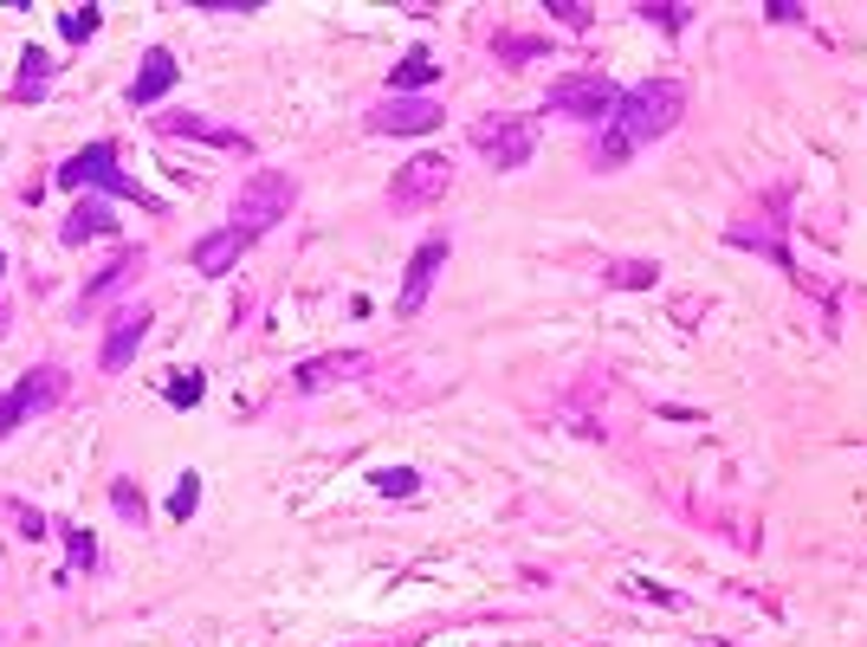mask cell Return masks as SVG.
Wrapping results in <instances>:
<instances>
[{
  "label": "cell",
  "instance_id": "cell-23",
  "mask_svg": "<svg viewBox=\"0 0 867 647\" xmlns=\"http://www.w3.org/2000/svg\"><path fill=\"white\" fill-rule=\"evenodd\" d=\"M162 396L175 401V408H194V401H201V376H194V369H182V376H169V382H162Z\"/></svg>",
  "mask_w": 867,
  "mask_h": 647
},
{
  "label": "cell",
  "instance_id": "cell-19",
  "mask_svg": "<svg viewBox=\"0 0 867 647\" xmlns=\"http://www.w3.org/2000/svg\"><path fill=\"white\" fill-rule=\"evenodd\" d=\"M137 266H143V252H124V266H110V272H97L92 285H85V304H97V299H110V292H117V285H124V279H130V272H137Z\"/></svg>",
  "mask_w": 867,
  "mask_h": 647
},
{
  "label": "cell",
  "instance_id": "cell-18",
  "mask_svg": "<svg viewBox=\"0 0 867 647\" xmlns=\"http://www.w3.org/2000/svg\"><path fill=\"white\" fill-rule=\"evenodd\" d=\"M370 486H376L383 498H415L421 493V473H415V466H376Z\"/></svg>",
  "mask_w": 867,
  "mask_h": 647
},
{
  "label": "cell",
  "instance_id": "cell-13",
  "mask_svg": "<svg viewBox=\"0 0 867 647\" xmlns=\"http://www.w3.org/2000/svg\"><path fill=\"white\" fill-rule=\"evenodd\" d=\"M104 234H117V214H110L104 195H85L65 214V247H85V240H104Z\"/></svg>",
  "mask_w": 867,
  "mask_h": 647
},
{
  "label": "cell",
  "instance_id": "cell-1",
  "mask_svg": "<svg viewBox=\"0 0 867 647\" xmlns=\"http://www.w3.org/2000/svg\"><path fill=\"white\" fill-rule=\"evenodd\" d=\"M679 117H686V85H679V78H641L634 91H622L616 117H609L602 137H596V169H616V162H628L634 150L661 143L667 130H679Z\"/></svg>",
  "mask_w": 867,
  "mask_h": 647
},
{
  "label": "cell",
  "instance_id": "cell-3",
  "mask_svg": "<svg viewBox=\"0 0 867 647\" xmlns=\"http://www.w3.org/2000/svg\"><path fill=\"white\" fill-rule=\"evenodd\" d=\"M291 195H298V188H291V175H272V169H266V175H253V182L240 188L234 214H227V227H234V234H246V240H259L266 227H279V214L291 207Z\"/></svg>",
  "mask_w": 867,
  "mask_h": 647
},
{
  "label": "cell",
  "instance_id": "cell-8",
  "mask_svg": "<svg viewBox=\"0 0 867 647\" xmlns=\"http://www.w3.org/2000/svg\"><path fill=\"white\" fill-rule=\"evenodd\" d=\"M440 123H447L440 98H388L370 110V130H376V137H421V130H440Z\"/></svg>",
  "mask_w": 867,
  "mask_h": 647
},
{
  "label": "cell",
  "instance_id": "cell-9",
  "mask_svg": "<svg viewBox=\"0 0 867 647\" xmlns=\"http://www.w3.org/2000/svg\"><path fill=\"white\" fill-rule=\"evenodd\" d=\"M440 266H447V240L434 234V240H421V247H415L408 272H402V292H395V311H402V317H415V311L428 304L434 279H440Z\"/></svg>",
  "mask_w": 867,
  "mask_h": 647
},
{
  "label": "cell",
  "instance_id": "cell-7",
  "mask_svg": "<svg viewBox=\"0 0 867 647\" xmlns=\"http://www.w3.org/2000/svg\"><path fill=\"white\" fill-rule=\"evenodd\" d=\"M616 104H622V91H616L609 78H570V85L550 91V110L577 117V123H589V130H602V123L616 117Z\"/></svg>",
  "mask_w": 867,
  "mask_h": 647
},
{
  "label": "cell",
  "instance_id": "cell-11",
  "mask_svg": "<svg viewBox=\"0 0 867 647\" xmlns=\"http://www.w3.org/2000/svg\"><path fill=\"white\" fill-rule=\"evenodd\" d=\"M246 247H253L246 234H234V227H214V234H201V240H194V272H201V279H221V272H234V266H240Z\"/></svg>",
  "mask_w": 867,
  "mask_h": 647
},
{
  "label": "cell",
  "instance_id": "cell-2",
  "mask_svg": "<svg viewBox=\"0 0 867 647\" xmlns=\"http://www.w3.org/2000/svg\"><path fill=\"white\" fill-rule=\"evenodd\" d=\"M58 188H78V195H124V201H137V207H162V201L143 195V188L117 169V143H110V137L92 143V150H78V155H65V162H58Z\"/></svg>",
  "mask_w": 867,
  "mask_h": 647
},
{
  "label": "cell",
  "instance_id": "cell-20",
  "mask_svg": "<svg viewBox=\"0 0 867 647\" xmlns=\"http://www.w3.org/2000/svg\"><path fill=\"white\" fill-rule=\"evenodd\" d=\"M661 279V266L654 259H622V266H609V285H622V292H634V285H654Z\"/></svg>",
  "mask_w": 867,
  "mask_h": 647
},
{
  "label": "cell",
  "instance_id": "cell-29",
  "mask_svg": "<svg viewBox=\"0 0 867 647\" xmlns=\"http://www.w3.org/2000/svg\"><path fill=\"white\" fill-rule=\"evenodd\" d=\"M0 279H7V252H0Z\"/></svg>",
  "mask_w": 867,
  "mask_h": 647
},
{
  "label": "cell",
  "instance_id": "cell-25",
  "mask_svg": "<svg viewBox=\"0 0 867 647\" xmlns=\"http://www.w3.org/2000/svg\"><path fill=\"white\" fill-rule=\"evenodd\" d=\"M544 13H550V20H564V26H570V33H582V26H589V20H596V13H589V7H570V0H550V7H544Z\"/></svg>",
  "mask_w": 867,
  "mask_h": 647
},
{
  "label": "cell",
  "instance_id": "cell-4",
  "mask_svg": "<svg viewBox=\"0 0 867 647\" xmlns=\"http://www.w3.org/2000/svg\"><path fill=\"white\" fill-rule=\"evenodd\" d=\"M447 182H453V162H447L440 150L415 155V162L395 169V182H388V207H395V214H421V207H434V201L447 195Z\"/></svg>",
  "mask_w": 867,
  "mask_h": 647
},
{
  "label": "cell",
  "instance_id": "cell-16",
  "mask_svg": "<svg viewBox=\"0 0 867 647\" xmlns=\"http://www.w3.org/2000/svg\"><path fill=\"white\" fill-rule=\"evenodd\" d=\"M46 85H52L46 52L26 46V52H20V78H13V98H20V104H40V98H46Z\"/></svg>",
  "mask_w": 867,
  "mask_h": 647
},
{
  "label": "cell",
  "instance_id": "cell-26",
  "mask_svg": "<svg viewBox=\"0 0 867 647\" xmlns=\"http://www.w3.org/2000/svg\"><path fill=\"white\" fill-rule=\"evenodd\" d=\"M641 20H661L667 33H679V26H686L693 13H686V7H654V0H647V7H641Z\"/></svg>",
  "mask_w": 867,
  "mask_h": 647
},
{
  "label": "cell",
  "instance_id": "cell-22",
  "mask_svg": "<svg viewBox=\"0 0 867 647\" xmlns=\"http://www.w3.org/2000/svg\"><path fill=\"white\" fill-rule=\"evenodd\" d=\"M194 498H201V473H182L175 479V493H169V518L182 525V518H194Z\"/></svg>",
  "mask_w": 867,
  "mask_h": 647
},
{
  "label": "cell",
  "instance_id": "cell-28",
  "mask_svg": "<svg viewBox=\"0 0 867 647\" xmlns=\"http://www.w3.org/2000/svg\"><path fill=\"white\" fill-rule=\"evenodd\" d=\"M634 596L661 602V608H679V596H674V590H661V583H634Z\"/></svg>",
  "mask_w": 867,
  "mask_h": 647
},
{
  "label": "cell",
  "instance_id": "cell-10",
  "mask_svg": "<svg viewBox=\"0 0 867 647\" xmlns=\"http://www.w3.org/2000/svg\"><path fill=\"white\" fill-rule=\"evenodd\" d=\"M370 369V356L363 349H343V356H311V363H298L291 369V389H324V382H350V376H363Z\"/></svg>",
  "mask_w": 867,
  "mask_h": 647
},
{
  "label": "cell",
  "instance_id": "cell-6",
  "mask_svg": "<svg viewBox=\"0 0 867 647\" xmlns=\"http://www.w3.org/2000/svg\"><path fill=\"white\" fill-rule=\"evenodd\" d=\"M58 389H65V376L52 369V363H40V369H26L13 389H0V441L20 428V421H33L40 408H52L58 401Z\"/></svg>",
  "mask_w": 867,
  "mask_h": 647
},
{
  "label": "cell",
  "instance_id": "cell-21",
  "mask_svg": "<svg viewBox=\"0 0 867 647\" xmlns=\"http://www.w3.org/2000/svg\"><path fill=\"white\" fill-rule=\"evenodd\" d=\"M97 20H104V13H97V7H78V13H72V7H65V13H58V33H65V40H72V46H85V40H92V33H97Z\"/></svg>",
  "mask_w": 867,
  "mask_h": 647
},
{
  "label": "cell",
  "instance_id": "cell-12",
  "mask_svg": "<svg viewBox=\"0 0 867 647\" xmlns=\"http://www.w3.org/2000/svg\"><path fill=\"white\" fill-rule=\"evenodd\" d=\"M175 78H182V72H175V52H169V46H149L143 65H137V78H130V98H137V104L169 98V91H175Z\"/></svg>",
  "mask_w": 867,
  "mask_h": 647
},
{
  "label": "cell",
  "instance_id": "cell-14",
  "mask_svg": "<svg viewBox=\"0 0 867 647\" xmlns=\"http://www.w3.org/2000/svg\"><path fill=\"white\" fill-rule=\"evenodd\" d=\"M143 331H149V304H137L130 317H117L110 337H104V369H124V363L143 349Z\"/></svg>",
  "mask_w": 867,
  "mask_h": 647
},
{
  "label": "cell",
  "instance_id": "cell-15",
  "mask_svg": "<svg viewBox=\"0 0 867 647\" xmlns=\"http://www.w3.org/2000/svg\"><path fill=\"white\" fill-rule=\"evenodd\" d=\"M162 130H169V137H194V143H221V150H246L240 130H221V123H207V117H189V110L162 117Z\"/></svg>",
  "mask_w": 867,
  "mask_h": 647
},
{
  "label": "cell",
  "instance_id": "cell-17",
  "mask_svg": "<svg viewBox=\"0 0 867 647\" xmlns=\"http://www.w3.org/2000/svg\"><path fill=\"white\" fill-rule=\"evenodd\" d=\"M428 78H434V52H428V46H408V52H402V65H395V78H388V85H395L402 98H415V91H421Z\"/></svg>",
  "mask_w": 867,
  "mask_h": 647
},
{
  "label": "cell",
  "instance_id": "cell-24",
  "mask_svg": "<svg viewBox=\"0 0 867 647\" xmlns=\"http://www.w3.org/2000/svg\"><path fill=\"white\" fill-rule=\"evenodd\" d=\"M110 505H117V518H130V525H143V493H137L130 479H117V486H110Z\"/></svg>",
  "mask_w": 867,
  "mask_h": 647
},
{
  "label": "cell",
  "instance_id": "cell-5",
  "mask_svg": "<svg viewBox=\"0 0 867 647\" xmlns=\"http://www.w3.org/2000/svg\"><path fill=\"white\" fill-rule=\"evenodd\" d=\"M473 150H480L492 169H525L531 150H537V123H531V117H480Z\"/></svg>",
  "mask_w": 867,
  "mask_h": 647
},
{
  "label": "cell",
  "instance_id": "cell-27",
  "mask_svg": "<svg viewBox=\"0 0 867 647\" xmlns=\"http://www.w3.org/2000/svg\"><path fill=\"white\" fill-rule=\"evenodd\" d=\"M72 557H78V570H92V563H97V538H92V531H72Z\"/></svg>",
  "mask_w": 867,
  "mask_h": 647
}]
</instances>
